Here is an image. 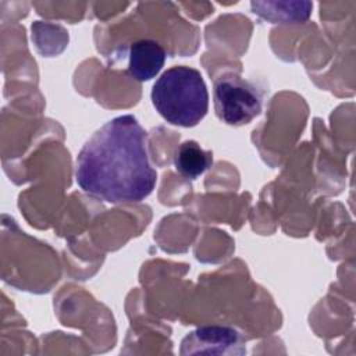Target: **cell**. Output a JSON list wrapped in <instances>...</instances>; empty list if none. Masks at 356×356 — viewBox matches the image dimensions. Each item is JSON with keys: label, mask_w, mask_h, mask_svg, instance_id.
<instances>
[{"label": "cell", "mask_w": 356, "mask_h": 356, "mask_svg": "<svg viewBox=\"0 0 356 356\" xmlns=\"http://www.w3.org/2000/svg\"><path fill=\"white\" fill-rule=\"evenodd\" d=\"M79 188L111 203H132L147 197L157 174L149 163L146 132L131 115H120L97 129L76 157Z\"/></svg>", "instance_id": "6da1fadb"}, {"label": "cell", "mask_w": 356, "mask_h": 356, "mask_svg": "<svg viewBox=\"0 0 356 356\" xmlns=\"http://www.w3.org/2000/svg\"><path fill=\"white\" fill-rule=\"evenodd\" d=\"M152 103L167 122L189 128L197 125L206 115L209 92L197 70L175 65L154 82Z\"/></svg>", "instance_id": "7a4b0ae2"}, {"label": "cell", "mask_w": 356, "mask_h": 356, "mask_svg": "<svg viewBox=\"0 0 356 356\" xmlns=\"http://www.w3.org/2000/svg\"><path fill=\"white\" fill-rule=\"evenodd\" d=\"M214 108L228 125L249 124L261 111V93L249 81L235 74L220 76L214 83Z\"/></svg>", "instance_id": "3957f363"}, {"label": "cell", "mask_w": 356, "mask_h": 356, "mask_svg": "<svg viewBox=\"0 0 356 356\" xmlns=\"http://www.w3.org/2000/svg\"><path fill=\"white\" fill-rule=\"evenodd\" d=\"M241 334L231 327L210 325L189 332L181 343V355H242Z\"/></svg>", "instance_id": "277c9868"}, {"label": "cell", "mask_w": 356, "mask_h": 356, "mask_svg": "<svg viewBox=\"0 0 356 356\" xmlns=\"http://www.w3.org/2000/svg\"><path fill=\"white\" fill-rule=\"evenodd\" d=\"M165 61V50L163 46L152 39H142L131 44L128 74L145 82L154 78L163 68Z\"/></svg>", "instance_id": "5b68a950"}, {"label": "cell", "mask_w": 356, "mask_h": 356, "mask_svg": "<svg viewBox=\"0 0 356 356\" xmlns=\"http://www.w3.org/2000/svg\"><path fill=\"white\" fill-rule=\"evenodd\" d=\"M213 164V153L204 150L195 140L181 143L174 154L175 170L185 178L195 179Z\"/></svg>", "instance_id": "8992f818"}, {"label": "cell", "mask_w": 356, "mask_h": 356, "mask_svg": "<svg viewBox=\"0 0 356 356\" xmlns=\"http://www.w3.org/2000/svg\"><path fill=\"white\" fill-rule=\"evenodd\" d=\"M253 13L259 14L261 18L277 22H302L309 18L312 3L309 1H296V3H278V1H267V3H252Z\"/></svg>", "instance_id": "52a82bcc"}]
</instances>
